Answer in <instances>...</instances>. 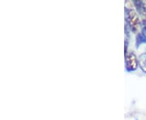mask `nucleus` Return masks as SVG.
<instances>
[{
  "mask_svg": "<svg viewBox=\"0 0 146 120\" xmlns=\"http://www.w3.org/2000/svg\"><path fill=\"white\" fill-rule=\"evenodd\" d=\"M127 21L129 24L131 29L134 32H136L140 26L141 21L138 14L133 9H127Z\"/></svg>",
  "mask_w": 146,
  "mask_h": 120,
  "instance_id": "obj_1",
  "label": "nucleus"
},
{
  "mask_svg": "<svg viewBox=\"0 0 146 120\" xmlns=\"http://www.w3.org/2000/svg\"><path fill=\"white\" fill-rule=\"evenodd\" d=\"M134 4L143 17L144 21H146V1H134Z\"/></svg>",
  "mask_w": 146,
  "mask_h": 120,
  "instance_id": "obj_3",
  "label": "nucleus"
},
{
  "mask_svg": "<svg viewBox=\"0 0 146 120\" xmlns=\"http://www.w3.org/2000/svg\"><path fill=\"white\" fill-rule=\"evenodd\" d=\"M126 68L127 71H135L138 67V58L133 52H129L126 54Z\"/></svg>",
  "mask_w": 146,
  "mask_h": 120,
  "instance_id": "obj_2",
  "label": "nucleus"
},
{
  "mask_svg": "<svg viewBox=\"0 0 146 120\" xmlns=\"http://www.w3.org/2000/svg\"><path fill=\"white\" fill-rule=\"evenodd\" d=\"M138 62H139V66L141 70L145 73H146V53H144L139 56Z\"/></svg>",
  "mask_w": 146,
  "mask_h": 120,
  "instance_id": "obj_4",
  "label": "nucleus"
}]
</instances>
